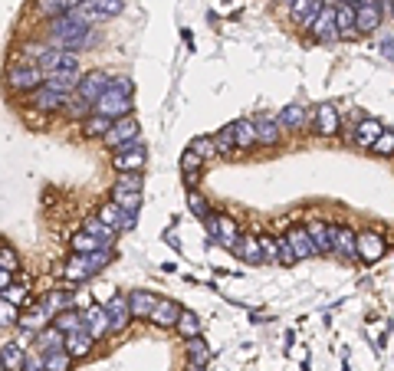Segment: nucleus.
I'll list each match as a JSON object with an SVG mask.
<instances>
[{"mask_svg": "<svg viewBox=\"0 0 394 371\" xmlns=\"http://www.w3.org/2000/svg\"><path fill=\"white\" fill-rule=\"evenodd\" d=\"M135 214L138 211H125L122 204H115V200H109V204H102L98 207V221H105L109 227H115V230H132L135 227Z\"/></svg>", "mask_w": 394, "mask_h": 371, "instance_id": "1a4fd4ad", "label": "nucleus"}, {"mask_svg": "<svg viewBox=\"0 0 394 371\" xmlns=\"http://www.w3.org/2000/svg\"><path fill=\"white\" fill-rule=\"evenodd\" d=\"M187 207H191V211H194L197 217H200V221L214 214V211H210V207H207V200H204V194H200V191H194V187L187 191Z\"/></svg>", "mask_w": 394, "mask_h": 371, "instance_id": "a18cd8bd", "label": "nucleus"}, {"mask_svg": "<svg viewBox=\"0 0 394 371\" xmlns=\"http://www.w3.org/2000/svg\"><path fill=\"white\" fill-rule=\"evenodd\" d=\"M112 119H105V115H98V112H92V119H89L86 125H83V135H89V138H105L112 132Z\"/></svg>", "mask_w": 394, "mask_h": 371, "instance_id": "e433bc0d", "label": "nucleus"}, {"mask_svg": "<svg viewBox=\"0 0 394 371\" xmlns=\"http://www.w3.org/2000/svg\"><path fill=\"white\" fill-rule=\"evenodd\" d=\"M115 187H125V191H142V187H145V181H142V171L119 174V184H115Z\"/></svg>", "mask_w": 394, "mask_h": 371, "instance_id": "09e8293b", "label": "nucleus"}, {"mask_svg": "<svg viewBox=\"0 0 394 371\" xmlns=\"http://www.w3.org/2000/svg\"><path fill=\"white\" fill-rule=\"evenodd\" d=\"M187 359L194 361V365H204L207 368V361H210V348L207 342L197 335V338H187Z\"/></svg>", "mask_w": 394, "mask_h": 371, "instance_id": "ea45409f", "label": "nucleus"}, {"mask_svg": "<svg viewBox=\"0 0 394 371\" xmlns=\"http://www.w3.org/2000/svg\"><path fill=\"white\" fill-rule=\"evenodd\" d=\"M83 230L96 236V240H98V243H102L105 250H112V240H115V227H109V223L98 221V217H89V221L83 223Z\"/></svg>", "mask_w": 394, "mask_h": 371, "instance_id": "2f4dec72", "label": "nucleus"}, {"mask_svg": "<svg viewBox=\"0 0 394 371\" xmlns=\"http://www.w3.org/2000/svg\"><path fill=\"white\" fill-rule=\"evenodd\" d=\"M86 260H89V270L98 273L105 263L112 260V250H96V253H86Z\"/></svg>", "mask_w": 394, "mask_h": 371, "instance_id": "864d4df0", "label": "nucleus"}, {"mask_svg": "<svg viewBox=\"0 0 394 371\" xmlns=\"http://www.w3.org/2000/svg\"><path fill=\"white\" fill-rule=\"evenodd\" d=\"M112 200L122 204L125 211H138L142 207V191H125V187H115L112 191Z\"/></svg>", "mask_w": 394, "mask_h": 371, "instance_id": "a19ab883", "label": "nucleus"}, {"mask_svg": "<svg viewBox=\"0 0 394 371\" xmlns=\"http://www.w3.org/2000/svg\"><path fill=\"white\" fill-rule=\"evenodd\" d=\"M181 306L178 302H171V299H158V306H155V312H151V325H158V329H174L178 325V319H181Z\"/></svg>", "mask_w": 394, "mask_h": 371, "instance_id": "2eb2a0df", "label": "nucleus"}, {"mask_svg": "<svg viewBox=\"0 0 394 371\" xmlns=\"http://www.w3.org/2000/svg\"><path fill=\"white\" fill-rule=\"evenodd\" d=\"M43 359H46V371H69V365H73V355H69L66 348H56V352H46Z\"/></svg>", "mask_w": 394, "mask_h": 371, "instance_id": "79ce46f5", "label": "nucleus"}, {"mask_svg": "<svg viewBox=\"0 0 394 371\" xmlns=\"http://www.w3.org/2000/svg\"><path fill=\"white\" fill-rule=\"evenodd\" d=\"M122 0H86L83 3V10H86L89 20H112V17H119L122 13Z\"/></svg>", "mask_w": 394, "mask_h": 371, "instance_id": "f3484780", "label": "nucleus"}, {"mask_svg": "<svg viewBox=\"0 0 394 371\" xmlns=\"http://www.w3.org/2000/svg\"><path fill=\"white\" fill-rule=\"evenodd\" d=\"M92 342H96V335L89 332V329H76V332L66 335V352L73 359H86L89 352H92Z\"/></svg>", "mask_w": 394, "mask_h": 371, "instance_id": "412c9836", "label": "nucleus"}, {"mask_svg": "<svg viewBox=\"0 0 394 371\" xmlns=\"http://www.w3.org/2000/svg\"><path fill=\"white\" fill-rule=\"evenodd\" d=\"M69 243H73V253H96V250H105V247H102V243L96 240V236L86 234V230H79V234H76Z\"/></svg>", "mask_w": 394, "mask_h": 371, "instance_id": "37998d69", "label": "nucleus"}, {"mask_svg": "<svg viewBox=\"0 0 394 371\" xmlns=\"http://www.w3.org/2000/svg\"><path fill=\"white\" fill-rule=\"evenodd\" d=\"M185 371H204V365H194V361H191V365H187Z\"/></svg>", "mask_w": 394, "mask_h": 371, "instance_id": "e2e57ef3", "label": "nucleus"}, {"mask_svg": "<svg viewBox=\"0 0 394 371\" xmlns=\"http://www.w3.org/2000/svg\"><path fill=\"white\" fill-rule=\"evenodd\" d=\"M53 325L60 329V332H76V329H86V312H76V309H62L53 316Z\"/></svg>", "mask_w": 394, "mask_h": 371, "instance_id": "c85d7f7f", "label": "nucleus"}, {"mask_svg": "<svg viewBox=\"0 0 394 371\" xmlns=\"http://www.w3.org/2000/svg\"><path fill=\"white\" fill-rule=\"evenodd\" d=\"M237 257L250 266H259V263H266L263 257V247H259V236H240V243H237Z\"/></svg>", "mask_w": 394, "mask_h": 371, "instance_id": "393cba45", "label": "nucleus"}, {"mask_svg": "<svg viewBox=\"0 0 394 371\" xmlns=\"http://www.w3.org/2000/svg\"><path fill=\"white\" fill-rule=\"evenodd\" d=\"M105 309H109V319H112V332H122L125 325L132 322V302H128V296H122V293H115V296L105 302Z\"/></svg>", "mask_w": 394, "mask_h": 371, "instance_id": "f8f14e48", "label": "nucleus"}, {"mask_svg": "<svg viewBox=\"0 0 394 371\" xmlns=\"http://www.w3.org/2000/svg\"><path fill=\"white\" fill-rule=\"evenodd\" d=\"M96 112L98 115H105V119H112V122H119V119H125V115H132V96H125V92L109 86V92L96 102Z\"/></svg>", "mask_w": 394, "mask_h": 371, "instance_id": "7ed1b4c3", "label": "nucleus"}, {"mask_svg": "<svg viewBox=\"0 0 394 371\" xmlns=\"http://www.w3.org/2000/svg\"><path fill=\"white\" fill-rule=\"evenodd\" d=\"M0 270H13V273H17V253H13L10 243H3V247H0Z\"/></svg>", "mask_w": 394, "mask_h": 371, "instance_id": "6e6d98bb", "label": "nucleus"}, {"mask_svg": "<svg viewBox=\"0 0 394 371\" xmlns=\"http://www.w3.org/2000/svg\"><path fill=\"white\" fill-rule=\"evenodd\" d=\"M135 135H138V122L132 115H125V119H119V122L112 125V132L102 138V141H105L112 151H122V148H128V145H135L138 141Z\"/></svg>", "mask_w": 394, "mask_h": 371, "instance_id": "39448f33", "label": "nucleus"}, {"mask_svg": "<svg viewBox=\"0 0 394 371\" xmlns=\"http://www.w3.org/2000/svg\"><path fill=\"white\" fill-rule=\"evenodd\" d=\"M382 135H384V128H382L378 119H361V122H358V132H355V141L358 145H365V148H371Z\"/></svg>", "mask_w": 394, "mask_h": 371, "instance_id": "c756f323", "label": "nucleus"}, {"mask_svg": "<svg viewBox=\"0 0 394 371\" xmlns=\"http://www.w3.org/2000/svg\"><path fill=\"white\" fill-rule=\"evenodd\" d=\"M322 3H325V0H322Z\"/></svg>", "mask_w": 394, "mask_h": 371, "instance_id": "338daca9", "label": "nucleus"}, {"mask_svg": "<svg viewBox=\"0 0 394 371\" xmlns=\"http://www.w3.org/2000/svg\"><path fill=\"white\" fill-rule=\"evenodd\" d=\"M191 148H194L200 158H214V155H217V141H214V138H197V141H191Z\"/></svg>", "mask_w": 394, "mask_h": 371, "instance_id": "603ef678", "label": "nucleus"}, {"mask_svg": "<svg viewBox=\"0 0 394 371\" xmlns=\"http://www.w3.org/2000/svg\"><path fill=\"white\" fill-rule=\"evenodd\" d=\"M0 322H3V329H10V325H20V312H17V302H10V299H0Z\"/></svg>", "mask_w": 394, "mask_h": 371, "instance_id": "49530a36", "label": "nucleus"}, {"mask_svg": "<svg viewBox=\"0 0 394 371\" xmlns=\"http://www.w3.org/2000/svg\"><path fill=\"white\" fill-rule=\"evenodd\" d=\"M86 329L96 335V338H102L105 332H112L109 309H105V306H89V309H86Z\"/></svg>", "mask_w": 394, "mask_h": 371, "instance_id": "b1692460", "label": "nucleus"}, {"mask_svg": "<svg viewBox=\"0 0 394 371\" xmlns=\"http://www.w3.org/2000/svg\"><path fill=\"white\" fill-rule=\"evenodd\" d=\"M62 276H66L69 283H83V279H89V276H92V270H89L86 253H73V257L66 260V270H62Z\"/></svg>", "mask_w": 394, "mask_h": 371, "instance_id": "bb28decb", "label": "nucleus"}, {"mask_svg": "<svg viewBox=\"0 0 394 371\" xmlns=\"http://www.w3.org/2000/svg\"><path fill=\"white\" fill-rule=\"evenodd\" d=\"M335 253H339L345 263L358 260V236H355V230H348V227H335Z\"/></svg>", "mask_w": 394, "mask_h": 371, "instance_id": "6ab92c4d", "label": "nucleus"}, {"mask_svg": "<svg viewBox=\"0 0 394 371\" xmlns=\"http://www.w3.org/2000/svg\"><path fill=\"white\" fill-rule=\"evenodd\" d=\"M335 10H339V30H342V37H352L358 30V10L355 3H335Z\"/></svg>", "mask_w": 394, "mask_h": 371, "instance_id": "473e14b6", "label": "nucleus"}, {"mask_svg": "<svg viewBox=\"0 0 394 371\" xmlns=\"http://www.w3.org/2000/svg\"><path fill=\"white\" fill-rule=\"evenodd\" d=\"M145 161H148V151L142 148V141H135V145H128V148L115 151V158H112V168H115L119 174H125V171H142V168H145Z\"/></svg>", "mask_w": 394, "mask_h": 371, "instance_id": "0eeeda50", "label": "nucleus"}, {"mask_svg": "<svg viewBox=\"0 0 394 371\" xmlns=\"http://www.w3.org/2000/svg\"><path fill=\"white\" fill-rule=\"evenodd\" d=\"M355 10H358V33H371V30H378V26H382L384 7L378 3V0H361Z\"/></svg>", "mask_w": 394, "mask_h": 371, "instance_id": "9b49d317", "label": "nucleus"}, {"mask_svg": "<svg viewBox=\"0 0 394 371\" xmlns=\"http://www.w3.org/2000/svg\"><path fill=\"white\" fill-rule=\"evenodd\" d=\"M200 164H204V158H200L194 148H187L185 155H181V174H185V184H197Z\"/></svg>", "mask_w": 394, "mask_h": 371, "instance_id": "72a5a7b5", "label": "nucleus"}, {"mask_svg": "<svg viewBox=\"0 0 394 371\" xmlns=\"http://www.w3.org/2000/svg\"><path fill=\"white\" fill-rule=\"evenodd\" d=\"M24 371H46V359H26Z\"/></svg>", "mask_w": 394, "mask_h": 371, "instance_id": "052dcab7", "label": "nucleus"}, {"mask_svg": "<svg viewBox=\"0 0 394 371\" xmlns=\"http://www.w3.org/2000/svg\"><path fill=\"white\" fill-rule=\"evenodd\" d=\"M3 299H10V302H26V289L24 286H10V289H3Z\"/></svg>", "mask_w": 394, "mask_h": 371, "instance_id": "4d7b16f0", "label": "nucleus"}, {"mask_svg": "<svg viewBox=\"0 0 394 371\" xmlns=\"http://www.w3.org/2000/svg\"><path fill=\"white\" fill-rule=\"evenodd\" d=\"M37 66L43 69V76L69 73V69H79V56H76V53H69V50L53 46V50H46L43 56H37Z\"/></svg>", "mask_w": 394, "mask_h": 371, "instance_id": "f03ea898", "label": "nucleus"}, {"mask_svg": "<svg viewBox=\"0 0 394 371\" xmlns=\"http://www.w3.org/2000/svg\"><path fill=\"white\" fill-rule=\"evenodd\" d=\"M174 329H178V335H181V338H197V335H200V319H197V312H187L185 309Z\"/></svg>", "mask_w": 394, "mask_h": 371, "instance_id": "58836bf2", "label": "nucleus"}, {"mask_svg": "<svg viewBox=\"0 0 394 371\" xmlns=\"http://www.w3.org/2000/svg\"><path fill=\"white\" fill-rule=\"evenodd\" d=\"M73 7H76L73 0H37V13L40 17H49V20L62 17L66 10H73Z\"/></svg>", "mask_w": 394, "mask_h": 371, "instance_id": "c9c22d12", "label": "nucleus"}, {"mask_svg": "<svg viewBox=\"0 0 394 371\" xmlns=\"http://www.w3.org/2000/svg\"><path fill=\"white\" fill-rule=\"evenodd\" d=\"M316 132H319L322 138H332V135H339V109L335 105H319L316 109Z\"/></svg>", "mask_w": 394, "mask_h": 371, "instance_id": "aec40b11", "label": "nucleus"}, {"mask_svg": "<svg viewBox=\"0 0 394 371\" xmlns=\"http://www.w3.org/2000/svg\"><path fill=\"white\" fill-rule=\"evenodd\" d=\"M322 7H325L322 0H293V3H289V20H293L296 26H312Z\"/></svg>", "mask_w": 394, "mask_h": 371, "instance_id": "9d476101", "label": "nucleus"}, {"mask_svg": "<svg viewBox=\"0 0 394 371\" xmlns=\"http://www.w3.org/2000/svg\"><path fill=\"white\" fill-rule=\"evenodd\" d=\"M40 83H46V76L40 66H17L7 73V86L17 89V92H26V89H40Z\"/></svg>", "mask_w": 394, "mask_h": 371, "instance_id": "6e6552de", "label": "nucleus"}, {"mask_svg": "<svg viewBox=\"0 0 394 371\" xmlns=\"http://www.w3.org/2000/svg\"><path fill=\"white\" fill-rule=\"evenodd\" d=\"M158 299L161 296L148 293V289L132 293V296H128V302H132V319H151V312H155V306H158Z\"/></svg>", "mask_w": 394, "mask_h": 371, "instance_id": "5701e85b", "label": "nucleus"}, {"mask_svg": "<svg viewBox=\"0 0 394 371\" xmlns=\"http://www.w3.org/2000/svg\"><path fill=\"white\" fill-rule=\"evenodd\" d=\"M371 151H378V155H384V158H388V155H394V132H384V135L378 138L375 145H371Z\"/></svg>", "mask_w": 394, "mask_h": 371, "instance_id": "5fc2aeb1", "label": "nucleus"}, {"mask_svg": "<svg viewBox=\"0 0 394 371\" xmlns=\"http://www.w3.org/2000/svg\"><path fill=\"white\" fill-rule=\"evenodd\" d=\"M293 263H299L293 243H289V236H280V266H293Z\"/></svg>", "mask_w": 394, "mask_h": 371, "instance_id": "3c124183", "label": "nucleus"}, {"mask_svg": "<svg viewBox=\"0 0 394 371\" xmlns=\"http://www.w3.org/2000/svg\"><path fill=\"white\" fill-rule=\"evenodd\" d=\"M280 125L289 128V132H302V125H306V109L302 105H286L280 112Z\"/></svg>", "mask_w": 394, "mask_h": 371, "instance_id": "f704fd0d", "label": "nucleus"}, {"mask_svg": "<svg viewBox=\"0 0 394 371\" xmlns=\"http://www.w3.org/2000/svg\"><path fill=\"white\" fill-rule=\"evenodd\" d=\"M259 247H263L266 263H280V240H273V236H259Z\"/></svg>", "mask_w": 394, "mask_h": 371, "instance_id": "8fccbe9b", "label": "nucleus"}, {"mask_svg": "<svg viewBox=\"0 0 394 371\" xmlns=\"http://www.w3.org/2000/svg\"><path fill=\"white\" fill-rule=\"evenodd\" d=\"M384 250H388L384 236H378V234H361V236H358V263H375V260H382Z\"/></svg>", "mask_w": 394, "mask_h": 371, "instance_id": "4468645a", "label": "nucleus"}, {"mask_svg": "<svg viewBox=\"0 0 394 371\" xmlns=\"http://www.w3.org/2000/svg\"><path fill=\"white\" fill-rule=\"evenodd\" d=\"M312 37L319 40V43H335V40L342 37V30H339V10H335V3H329V7H322V10H319L316 24H312Z\"/></svg>", "mask_w": 394, "mask_h": 371, "instance_id": "20e7f679", "label": "nucleus"}, {"mask_svg": "<svg viewBox=\"0 0 394 371\" xmlns=\"http://www.w3.org/2000/svg\"><path fill=\"white\" fill-rule=\"evenodd\" d=\"M109 86H112V79L105 73H98V69H92V73H86L83 79H79V89H76V96L79 99H86L89 105H96L105 92H109Z\"/></svg>", "mask_w": 394, "mask_h": 371, "instance_id": "423d86ee", "label": "nucleus"}, {"mask_svg": "<svg viewBox=\"0 0 394 371\" xmlns=\"http://www.w3.org/2000/svg\"><path fill=\"white\" fill-rule=\"evenodd\" d=\"M280 128H283V125L276 122V119H270V115H259V119H257L259 145H263V148H273V145H280Z\"/></svg>", "mask_w": 394, "mask_h": 371, "instance_id": "cd10ccee", "label": "nucleus"}, {"mask_svg": "<svg viewBox=\"0 0 394 371\" xmlns=\"http://www.w3.org/2000/svg\"><path fill=\"white\" fill-rule=\"evenodd\" d=\"M391 17H394V7H391Z\"/></svg>", "mask_w": 394, "mask_h": 371, "instance_id": "69168bd1", "label": "nucleus"}, {"mask_svg": "<svg viewBox=\"0 0 394 371\" xmlns=\"http://www.w3.org/2000/svg\"><path fill=\"white\" fill-rule=\"evenodd\" d=\"M13 286V270H0V289H10Z\"/></svg>", "mask_w": 394, "mask_h": 371, "instance_id": "680f3d73", "label": "nucleus"}, {"mask_svg": "<svg viewBox=\"0 0 394 371\" xmlns=\"http://www.w3.org/2000/svg\"><path fill=\"white\" fill-rule=\"evenodd\" d=\"M43 306H46L53 316L62 309H73V293H69V289H53V293L43 299Z\"/></svg>", "mask_w": 394, "mask_h": 371, "instance_id": "4c0bfd02", "label": "nucleus"}, {"mask_svg": "<svg viewBox=\"0 0 394 371\" xmlns=\"http://www.w3.org/2000/svg\"><path fill=\"white\" fill-rule=\"evenodd\" d=\"M112 89H119V92H125V96H132L135 92V86H132V79H112Z\"/></svg>", "mask_w": 394, "mask_h": 371, "instance_id": "13d9d810", "label": "nucleus"}, {"mask_svg": "<svg viewBox=\"0 0 394 371\" xmlns=\"http://www.w3.org/2000/svg\"><path fill=\"white\" fill-rule=\"evenodd\" d=\"M309 234L316 240V250L319 253H335V227H329L325 221H309Z\"/></svg>", "mask_w": 394, "mask_h": 371, "instance_id": "a211bd4d", "label": "nucleus"}, {"mask_svg": "<svg viewBox=\"0 0 394 371\" xmlns=\"http://www.w3.org/2000/svg\"><path fill=\"white\" fill-rule=\"evenodd\" d=\"M0 355H3V371H24V365H26L24 345H17V342H3V345H0Z\"/></svg>", "mask_w": 394, "mask_h": 371, "instance_id": "7c9ffc66", "label": "nucleus"}, {"mask_svg": "<svg viewBox=\"0 0 394 371\" xmlns=\"http://www.w3.org/2000/svg\"><path fill=\"white\" fill-rule=\"evenodd\" d=\"M66 99H69V96H62V92H53V89L40 86L37 96H33V109H40V112H60L62 105H66Z\"/></svg>", "mask_w": 394, "mask_h": 371, "instance_id": "a878e982", "label": "nucleus"}, {"mask_svg": "<svg viewBox=\"0 0 394 371\" xmlns=\"http://www.w3.org/2000/svg\"><path fill=\"white\" fill-rule=\"evenodd\" d=\"M79 69H69V73H53V76H46V83L43 86L46 89H53V92H62V96H73L76 89H79Z\"/></svg>", "mask_w": 394, "mask_h": 371, "instance_id": "4be33fe9", "label": "nucleus"}, {"mask_svg": "<svg viewBox=\"0 0 394 371\" xmlns=\"http://www.w3.org/2000/svg\"><path fill=\"white\" fill-rule=\"evenodd\" d=\"M382 56L394 62V37H384V40H382Z\"/></svg>", "mask_w": 394, "mask_h": 371, "instance_id": "bf43d9fd", "label": "nucleus"}, {"mask_svg": "<svg viewBox=\"0 0 394 371\" xmlns=\"http://www.w3.org/2000/svg\"><path fill=\"white\" fill-rule=\"evenodd\" d=\"M214 141H217V155H230V151H237L234 128H230V125H227L223 132H217V135H214Z\"/></svg>", "mask_w": 394, "mask_h": 371, "instance_id": "de8ad7c7", "label": "nucleus"}, {"mask_svg": "<svg viewBox=\"0 0 394 371\" xmlns=\"http://www.w3.org/2000/svg\"><path fill=\"white\" fill-rule=\"evenodd\" d=\"M286 236H289V243H293V250H296V257H299V260L319 257V250H316V240H312V234H309V227H293Z\"/></svg>", "mask_w": 394, "mask_h": 371, "instance_id": "dca6fc26", "label": "nucleus"}, {"mask_svg": "<svg viewBox=\"0 0 394 371\" xmlns=\"http://www.w3.org/2000/svg\"><path fill=\"white\" fill-rule=\"evenodd\" d=\"M348 3H355V7H358V3H361V0H348Z\"/></svg>", "mask_w": 394, "mask_h": 371, "instance_id": "0e129e2a", "label": "nucleus"}, {"mask_svg": "<svg viewBox=\"0 0 394 371\" xmlns=\"http://www.w3.org/2000/svg\"><path fill=\"white\" fill-rule=\"evenodd\" d=\"M49 316H53V312H49L46 306H40L37 312H30L26 319H20V325L30 329V332H43V329H46V322H49Z\"/></svg>", "mask_w": 394, "mask_h": 371, "instance_id": "c03bdc74", "label": "nucleus"}, {"mask_svg": "<svg viewBox=\"0 0 394 371\" xmlns=\"http://www.w3.org/2000/svg\"><path fill=\"white\" fill-rule=\"evenodd\" d=\"M234 128V141H237V151H250L259 145V132H257V119L250 122V119H237L230 122Z\"/></svg>", "mask_w": 394, "mask_h": 371, "instance_id": "ddd939ff", "label": "nucleus"}, {"mask_svg": "<svg viewBox=\"0 0 394 371\" xmlns=\"http://www.w3.org/2000/svg\"><path fill=\"white\" fill-rule=\"evenodd\" d=\"M49 43L53 46H60V50H86L96 43V33H92V20L86 17L83 7H73V10H66L62 17H56L53 24H49Z\"/></svg>", "mask_w": 394, "mask_h": 371, "instance_id": "f257e3e1", "label": "nucleus"}]
</instances>
